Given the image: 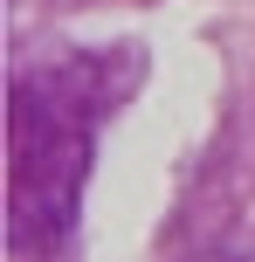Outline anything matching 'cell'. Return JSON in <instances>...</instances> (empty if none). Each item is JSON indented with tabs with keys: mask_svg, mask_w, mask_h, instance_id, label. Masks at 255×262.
Listing matches in <instances>:
<instances>
[{
	"mask_svg": "<svg viewBox=\"0 0 255 262\" xmlns=\"http://www.w3.org/2000/svg\"><path fill=\"white\" fill-rule=\"evenodd\" d=\"M193 262H235V255H193Z\"/></svg>",
	"mask_w": 255,
	"mask_h": 262,
	"instance_id": "1",
	"label": "cell"
}]
</instances>
